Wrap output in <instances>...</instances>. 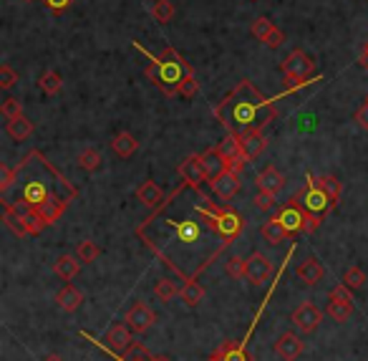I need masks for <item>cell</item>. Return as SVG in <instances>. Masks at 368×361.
<instances>
[{"instance_id": "obj_1", "label": "cell", "mask_w": 368, "mask_h": 361, "mask_svg": "<svg viewBox=\"0 0 368 361\" xmlns=\"http://www.w3.org/2000/svg\"><path fill=\"white\" fill-rule=\"evenodd\" d=\"M283 96H288V94L283 91L273 98L263 96L250 79H243L215 106V117H217L220 124H224V129L235 131V134H243L247 129H265L275 121V101H280Z\"/></svg>"}, {"instance_id": "obj_2", "label": "cell", "mask_w": 368, "mask_h": 361, "mask_svg": "<svg viewBox=\"0 0 368 361\" xmlns=\"http://www.w3.org/2000/svg\"><path fill=\"white\" fill-rule=\"evenodd\" d=\"M132 46L137 48V51H141L149 61H157L159 64V71H162V81H164V96H174L177 94V86L182 84L187 76H194V68H192L190 61H184V56L177 51V48H164L162 51V56H154V53L146 51L139 40H132Z\"/></svg>"}, {"instance_id": "obj_3", "label": "cell", "mask_w": 368, "mask_h": 361, "mask_svg": "<svg viewBox=\"0 0 368 361\" xmlns=\"http://www.w3.org/2000/svg\"><path fill=\"white\" fill-rule=\"evenodd\" d=\"M202 202L204 205H197V212L202 215V220L222 237V245H230L243 233V217L237 215L232 207H227V205H215L210 200H202Z\"/></svg>"}, {"instance_id": "obj_4", "label": "cell", "mask_w": 368, "mask_h": 361, "mask_svg": "<svg viewBox=\"0 0 368 361\" xmlns=\"http://www.w3.org/2000/svg\"><path fill=\"white\" fill-rule=\"evenodd\" d=\"M280 71H283V76H285L283 91L285 94H296L298 89H302V86L313 84L310 76H316V61L310 59L308 53L293 51L288 59L280 64Z\"/></svg>"}, {"instance_id": "obj_5", "label": "cell", "mask_w": 368, "mask_h": 361, "mask_svg": "<svg viewBox=\"0 0 368 361\" xmlns=\"http://www.w3.org/2000/svg\"><path fill=\"white\" fill-rule=\"evenodd\" d=\"M298 197H302V210L313 212V215L325 217V212L333 207L330 197L325 195V190H323L321 184H318V179L313 177V175H308V184H305V190H302Z\"/></svg>"}, {"instance_id": "obj_6", "label": "cell", "mask_w": 368, "mask_h": 361, "mask_svg": "<svg viewBox=\"0 0 368 361\" xmlns=\"http://www.w3.org/2000/svg\"><path fill=\"white\" fill-rule=\"evenodd\" d=\"M290 321H293V326H296L300 334H313L323 321V311L318 309L316 303L305 301L290 314Z\"/></svg>"}, {"instance_id": "obj_7", "label": "cell", "mask_w": 368, "mask_h": 361, "mask_svg": "<svg viewBox=\"0 0 368 361\" xmlns=\"http://www.w3.org/2000/svg\"><path fill=\"white\" fill-rule=\"evenodd\" d=\"M179 175H182L184 184H190L192 190H202V182H210L207 179V172H204L202 154H192L179 164Z\"/></svg>"}, {"instance_id": "obj_8", "label": "cell", "mask_w": 368, "mask_h": 361, "mask_svg": "<svg viewBox=\"0 0 368 361\" xmlns=\"http://www.w3.org/2000/svg\"><path fill=\"white\" fill-rule=\"evenodd\" d=\"M129 326H132V331L137 336H141V334H146L154 323H157V316H154V311L146 306V303H134L132 309H129V314H126V318H124Z\"/></svg>"}, {"instance_id": "obj_9", "label": "cell", "mask_w": 368, "mask_h": 361, "mask_svg": "<svg viewBox=\"0 0 368 361\" xmlns=\"http://www.w3.org/2000/svg\"><path fill=\"white\" fill-rule=\"evenodd\" d=\"M132 326H129V323H114L112 328H109V331H106V346L112 348L114 354L116 356H124L126 351H129V348H132Z\"/></svg>"}, {"instance_id": "obj_10", "label": "cell", "mask_w": 368, "mask_h": 361, "mask_svg": "<svg viewBox=\"0 0 368 361\" xmlns=\"http://www.w3.org/2000/svg\"><path fill=\"white\" fill-rule=\"evenodd\" d=\"M247 281L252 283V286H265V283L273 278V260H270L268 256H263V253H252L250 258H247Z\"/></svg>"}, {"instance_id": "obj_11", "label": "cell", "mask_w": 368, "mask_h": 361, "mask_svg": "<svg viewBox=\"0 0 368 361\" xmlns=\"http://www.w3.org/2000/svg\"><path fill=\"white\" fill-rule=\"evenodd\" d=\"M277 220L283 223V228L288 230V235H298V233H302V223H305V210H302L300 205H298V200L293 197L288 205H285L283 210L277 212Z\"/></svg>"}, {"instance_id": "obj_12", "label": "cell", "mask_w": 368, "mask_h": 361, "mask_svg": "<svg viewBox=\"0 0 368 361\" xmlns=\"http://www.w3.org/2000/svg\"><path fill=\"white\" fill-rule=\"evenodd\" d=\"M210 187L222 202H227V200H232V197L237 195V190H240V175L227 170V172H222L217 179H210Z\"/></svg>"}, {"instance_id": "obj_13", "label": "cell", "mask_w": 368, "mask_h": 361, "mask_svg": "<svg viewBox=\"0 0 368 361\" xmlns=\"http://www.w3.org/2000/svg\"><path fill=\"white\" fill-rule=\"evenodd\" d=\"M302 339L298 334H293V331H288V334H283L280 339L275 341V354L280 356L283 361H296L298 356L302 354Z\"/></svg>"}, {"instance_id": "obj_14", "label": "cell", "mask_w": 368, "mask_h": 361, "mask_svg": "<svg viewBox=\"0 0 368 361\" xmlns=\"http://www.w3.org/2000/svg\"><path fill=\"white\" fill-rule=\"evenodd\" d=\"M296 273L302 281V286H318V283L323 281V276H325V268H323V263L318 260V258L310 256L302 263H298Z\"/></svg>"}, {"instance_id": "obj_15", "label": "cell", "mask_w": 368, "mask_h": 361, "mask_svg": "<svg viewBox=\"0 0 368 361\" xmlns=\"http://www.w3.org/2000/svg\"><path fill=\"white\" fill-rule=\"evenodd\" d=\"M240 137V145H243V152L247 154V159H255L260 157L268 147V139H265L263 129H247L243 134H237Z\"/></svg>"}, {"instance_id": "obj_16", "label": "cell", "mask_w": 368, "mask_h": 361, "mask_svg": "<svg viewBox=\"0 0 368 361\" xmlns=\"http://www.w3.org/2000/svg\"><path fill=\"white\" fill-rule=\"evenodd\" d=\"M207 361H252V356L237 341H224L212 351Z\"/></svg>"}, {"instance_id": "obj_17", "label": "cell", "mask_w": 368, "mask_h": 361, "mask_svg": "<svg viewBox=\"0 0 368 361\" xmlns=\"http://www.w3.org/2000/svg\"><path fill=\"white\" fill-rule=\"evenodd\" d=\"M56 303H59V309L63 311V314H73V311L81 309L84 293H81L76 286H63V288L56 293Z\"/></svg>"}, {"instance_id": "obj_18", "label": "cell", "mask_w": 368, "mask_h": 361, "mask_svg": "<svg viewBox=\"0 0 368 361\" xmlns=\"http://www.w3.org/2000/svg\"><path fill=\"white\" fill-rule=\"evenodd\" d=\"M3 223L8 225V230L18 237H26L31 235V230H28V220H26V212L15 210L13 205L6 202V212H3Z\"/></svg>"}, {"instance_id": "obj_19", "label": "cell", "mask_w": 368, "mask_h": 361, "mask_svg": "<svg viewBox=\"0 0 368 361\" xmlns=\"http://www.w3.org/2000/svg\"><path fill=\"white\" fill-rule=\"evenodd\" d=\"M255 184L260 192H280L285 187V175H280L275 167H265L255 177Z\"/></svg>"}, {"instance_id": "obj_20", "label": "cell", "mask_w": 368, "mask_h": 361, "mask_svg": "<svg viewBox=\"0 0 368 361\" xmlns=\"http://www.w3.org/2000/svg\"><path fill=\"white\" fill-rule=\"evenodd\" d=\"M66 207H68V200H63V197H59L56 192H53L51 197H48L46 202H40L36 210L40 212V215L46 217V223L48 225H53L56 220H61V215L66 212Z\"/></svg>"}, {"instance_id": "obj_21", "label": "cell", "mask_w": 368, "mask_h": 361, "mask_svg": "<svg viewBox=\"0 0 368 361\" xmlns=\"http://www.w3.org/2000/svg\"><path fill=\"white\" fill-rule=\"evenodd\" d=\"M202 164H204V172H207V179H217L222 172H227V162L224 157L220 154L217 147H212L202 154Z\"/></svg>"}, {"instance_id": "obj_22", "label": "cell", "mask_w": 368, "mask_h": 361, "mask_svg": "<svg viewBox=\"0 0 368 361\" xmlns=\"http://www.w3.org/2000/svg\"><path fill=\"white\" fill-rule=\"evenodd\" d=\"M137 147H139V142H137V137H134L132 131H118L116 137L112 139V149H114V154L116 157H121V159H129L137 152Z\"/></svg>"}, {"instance_id": "obj_23", "label": "cell", "mask_w": 368, "mask_h": 361, "mask_svg": "<svg viewBox=\"0 0 368 361\" xmlns=\"http://www.w3.org/2000/svg\"><path fill=\"white\" fill-rule=\"evenodd\" d=\"M81 265H84V263L76 256H59L56 263H53V273H56L61 281H71V278L81 270Z\"/></svg>"}, {"instance_id": "obj_24", "label": "cell", "mask_w": 368, "mask_h": 361, "mask_svg": "<svg viewBox=\"0 0 368 361\" xmlns=\"http://www.w3.org/2000/svg\"><path fill=\"white\" fill-rule=\"evenodd\" d=\"M137 200L141 205H146V207H157L159 202H164V195H162V190H159V184L154 179H144L141 187L137 190Z\"/></svg>"}, {"instance_id": "obj_25", "label": "cell", "mask_w": 368, "mask_h": 361, "mask_svg": "<svg viewBox=\"0 0 368 361\" xmlns=\"http://www.w3.org/2000/svg\"><path fill=\"white\" fill-rule=\"evenodd\" d=\"M260 233H263L265 243L268 245H280L283 240H288V230L283 228V223L277 220V217H273V220H268V223L260 228Z\"/></svg>"}, {"instance_id": "obj_26", "label": "cell", "mask_w": 368, "mask_h": 361, "mask_svg": "<svg viewBox=\"0 0 368 361\" xmlns=\"http://www.w3.org/2000/svg\"><path fill=\"white\" fill-rule=\"evenodd\" d=\"M31 134H33V121H31L26 114L8 121V137L15 139V142H26Z\"/></svg>"}, {"instance_id": "obj_27", "label": "cell", "mask_w": 368, "mask_h": 361, "mask_svg": "<svg viewBox=\"0 0 368 361\" xmlns=\"http://www.w3.org/2000/svg\"><path fill=\"white\" fill-rule=\"evenodd\" d=\"M182 303L184 306H190V309H194V306H199L204 298V288H202V283H197L194 278L192 281L184 283V288H182Z\"/></svg>"}, {"instance_id": "obj_28", "label": "cell", "mask_w": 368, "mask_h": 361, "mask_svg": "<svg viewBox=\"0 0 368 361\" xmlns=\"http://www.w3.org/2000/svg\"><path fill=\"white\" fill-rule=\"evenodd\" d=\"M220 154L224 157V162H230L232 157H237V154H243V145H240V137H237L235 131H227L222 137V142L217 145Z\"/></svg>"}, {"instance_id": "obj_29", "label": "cell", "mask_w": 368, "mask_h": 361, "mask_svg": "<svg viewBox=\"0 0 368 361\" xmlns=\"http://www.w3.org/2000/svg\"><path fill=\"white\" fill-rule=\"evenodd\" d=\"M318 184L325 190V195L330 197V202H333V207H335L338 200H341V190H343L341 179L335 177V175H323V177H318Z\"/></svg>"}, {"instance_id": "obj_30", "label": "cell", "mask_w": 368, "mask_h": 361, "mask_svg": "<svg viewBox=\"0 0 368 361\" xmlns=\"http://www.w3.org/2000/svg\"><path fill=\"white\" fill-rule=\"evenodd\" d=\"M328 316L333 318V321L338 323H346L351 318V314H353V306H348V303L343 301H335V298H328Z\"/></svg>"}, {"instance_id": "obj_31", "label": "cell", "mask_w": 368, "mask_h": 361, "mask_svg": "<svg viewBox=\"0 0 368 361\" xmlns=\"http://www.w3.org/2000/svg\"><path fill=\"white\" fill-rule=\"evenodd\" d=\"M224 270H227V276L235 278V281H243L247 276V258L243 256H230L227 263H224Z\"/></svg>"}, {"instance_id": "obj_32", "label": "cell", "mask_w": 368, "mask_h": 361, "mask_svg": "<svg viewBox=\"0 0 368 361\" xmlns=\"http://www.w3.org/2000/svg\"><path fill=\"white\" fill-rule=\"evenodd\" d=\"M38 86L43 89V91L48 94V96H56V94L63 89V79H61V73H56V71H46L43 76H40V81H38Z\"/></svg>"}, {"instance_id": "obj_33", "label": "cell", "mask_w": 368, "mask_h": 361, "mask_svg": "<svg viewBox=\"0 0 368 361\" xmlns=\"http://www.w3.org/2000/svg\"><path fill=\"white\" fill-rule=\"evenodd\" d=\"M99 256H101V250L93 240H81V243L76 245V258H79L81 263H93Z\"/></svg>"}, {"instance_id": "obj_34", "label": "cell", "mask_w": 368, "mask_h": 361, "mask_svg": "<svg viewBox=\"0 0 368 361\" xmlns=\"http://www.w3.org/2000/svg\"><path fill=\"white\" fill-rule=\"evenodd\" d=\"M151 15H154V20L157 23H169L171 18H174V6H171L169 0H154V8H151Z\"/></svg>"}, {"instance_id": "obj_35", "label": "cell", "mask_w": 368, "mask_h": 361, "mask_svg": "<svg viewBox=\"0 0 368 361\" xmlns=\"http://www.w3.org/2000/svg\"><path fill=\"white\" fill-rule=\"evenodd\" d=\"M154 295H157L162 303H169L174 295H177V286L169 281V278H159L157 283H154Z\"/></svg>"}, {"instance_id": "obj_36", "label": "cell", "mask_w": 368, "mask_h": 361, "mask_svg": "<svg viewBox=\"0 0 368 361\" xmlns=\"http://www.w3.org/2000/svg\"><path fill=\"white\" fill-rule=\"evenodd\" d=\"M79 167L81 170H86V172H96L101 167V154L89 147V149H84L79 154Z\"/></svg>"}, {"instance_id": "obj_37", "label": "cell", "mask_w": 368, "mask_h": 361, "mask_svg": "<svg viewBox=\"0 0 368 361\" xmlns=\"http://www.w3.org/2000/svg\"><path fill=\"white\" fill-rule=\"evenodd\" d=\"M26 220H28V230H31V235H40L46 228H51V225L46 223V217L40 215L38 210H28Z\"/></svg>"}, {"instance_id": "obj_38", "label": "cell", "mask_w": 368, "mask_h": 361, "mask_svg": "<svg viewBox=\"0 0 368 361\" xmlns=\"http://www.w3.org/2000/svg\"><path fill=\"white\" fill-rule=\"evenodd\" d=\"M343 283H346L351 290L363 288V283H366V273H363L358 265H351V268L346 270V276H343Z\"/></svg>"}, {"instance_id": "obj_39", "label": "cell", "mask_w": 368, "mask_h": 361, "mask_svg": "<svg viewBox=\"0 0 368 361\" xmlns=\"http://www.w3.org/2000/svg\"><path fill=\"white\" fill-rule=\"evenodd\" d=\"M273 20L270 18H265V15H260V18H255L252 20V36H255L257 40H263L265 43V38H268L270 33H273Z\"/></svg>"}, {"instance_id": "obj_40", "label": "cell", "mask_w": 368, "mask_h": 361, "mask_svg": "<svg viewBox=\"0 0 368 361\" xmlns=\"http://www.w3.org/2000/svg\"><path fill=\"white\" fill-rule=\"evenodd\" d=\"M0 112H3V117H6L8 121H10V119L23 117V104H20V98L8 96L6 101H3V106H0Z\"/></svg>"}, {"instance_id": "obj_41", "label": "cell", "mask_w": 368, "mask_h": 361, "mask_svg": "<svg viewBox=\"0 0 368 361\" xmlns=\"http://www.w3.org/2000/svg\"><path fill=\"white\" fill-rule=\"evenodd\" d=\"M177 94L182 98H194L199 94V81L194 79V76H187V79L177 86Z\"/></svg>"}, {"instance_id": "obj_42", "label": "cell", "mask_w": 368, "mask_h": 361, "mask_svg": "<svg viewBox=\"0 0 368 361\" xmlns=\"http://www.w3.org/2000/svg\"><path fill=\"white\" fill-rule=\"evenodd\" d=\"M275 192H257L255 200H252V205H255L260 212H270L273 207H275Z\"/></svg>"}, {"instance_id": "obj_43", "label": "cell", "mask_w": 368, "mask_h": 361, "mask_svg": "<svg viewBox=\"0 0 368 361\" xmlns=\"http://www.w3.org/2000/svg\"><path fill=\"white\" fill-rule=\"evenodd\" d=\"M15 84H18V73H15L10 66H0V89H3V91H10Z\"/></svg>"}, {"instance_id": "obj_44", "label": "cell", "mask_w": 368, "mask_h": 361, "mask_svg": "<svg viewBox=\"0 0 368 361\" xmlns=\"http://www.w3.org/2000/svg\"><path fill=\"white\" fill-rule=\"evenodd\" d=\"M328 298H335V301H343V303H348V306H355L353 301V293H351V288L346 286V283H338L333 290H330Z\"/></svg>"}, {"instance_id": "obj_45", "label": "cell", "mask_w": 368, "mask_h": 361, "mask_svg": "<svg viewBox=\"0 0 368 361\" xmlns=\"http://www.w3.org/2000/svg\"><path fill=\"white\" fill-rule=\"evenodd\" d=\"M15 175H18V170H10V167H0V192L6 195L10 187H13V182H15Z\"/></svg>"}, {"instance_id": "obj_46", "label": "cell", "mask_w": 368, "mask_h": 361, "mask_svg": "<svg viewBox=\"0 0 368 361\" xmlns=\"http://www.w3.org/2000/svg\"><path fill=\"white\" fill-rule=\"evenodd\" d=\"M144 76L151 81V84L157 86V89H164V81H162V71H159V64L157 61H151L149 66L144 68Z\"/></svg>"}, {"instance_id": "obj_47", "label": "cell", "mask_w": 368, "mask_h": 361, "mask_svg": "<svg viewBox=\"0 0 368 361\" xmlns=\"http://www.w3.org/2000/svg\"><path fill=\"white\" fill-rule=\"evenodd\" d=\"M323 225V215H313V212H305V223H302V233L305 235H313L318 228Z\"/></svg>"}, {"instance_id": "obj_48", "label": "cell", "mask_w": 368, "mask_h": 361, "mask_svg": "<svg viewBox=\"0 0 368 361\" xmlns=\"http://www.w3.org/2000/svg\"><path fill=\"white\" fill-rule=\"evenodd\" d=\"M177 233L182 240H194V237L199 235V228L194 223H182V225H177Z\"/></svg>"}, {"instance_id": "obj_49", "label": "cell", "mask_w": 368, "mask_h": 361, "mask_svg": "<svg viewBox=\"0 0 368 361\" xmlns=\"http://www.w3.org/2000/svg\"><path fill=\"white\" fill-rule=\"evenodd\" d=\"M247 162H250V159H247V154L243 152V154H237V157H232L230 162H227V170L235 172V175H243V172H245V164H247Z\"/></svg>"}, {"instance_id": "obj_50", "label": "cell", "mask_w": 368, "mask_h": 361, "mask_svg": "<svg viewBox=\"0 0 368 361\" xmlns=\"http://www.w3.org/2000/svg\"><path fill=\"white\" fill-rule=\"evenodd\" d=\"M283 43H285V33L280 31V28H273V33L265 38V46L268 48H280Z\"/></svg>"}, {"instance_id": "obj_51", "label": "cell", "mask_w": 368, "mask_h": 361, "mask_svg": "<svg viewBox=\"0 0 368 361\" xmlns=\"http://www.w3.org/2000/svg\"><path fill=\"white\" fill-rule=\"evenodd\" d=\"M48 6V10H53V13H63V10H68V6H71L73 0H43Z\"/></svg>"}, {"instance_id": "obj_52", "label": "cell", "mask_w": 368, "mask_h": 361, "mask_svg": "<svg viewBox=\"0 0 368 361\" xmlns=\"http://www.w3.org/2000/svg\"><path fill=\"white\" fill-rule=\"evenodd\" d=\"M353 121H355V124H358V126H361L363 131H368V101L361 106V109H358V112H355Z\"/></svg>"}, {"instance_id": "obj_53", "label": "cell", "mask_w": 368, "mask_h": 361, "mask_svg": "<svg viewBox=\"0 0 368 361\" xmlns=\"http://www.w3.org/2000/svg\"><path fill=\"white\" fill-rule=\"evenodd\" d=\"M43 361H63V356H61V354H48V356H43Z\"/></svg>"}, {"instance_id": "obj_54", "label": "cell", "mask_w": 368, "mask_h": 361, "mask_svg": "<svg viewBox=\"0 0 368 361\" xmlns=\"http://www.w3.org/2000/svg\"><path fill=\"white\" fill-rule=\"evenodd\" d=\"M23 3H36V0H23Z\"/></svg>"}, {"instance_id": "obj_55", "label": "cell", "mask_w": 368, "mask_h": 361, "mask_svg": "<svg viewBox=\"0 0 368 361\" xmlns=\"http://www.w3.org/2000/svg\"><path fill=\"white\" fill-rule=\"evenodd\" d=\"M252 3H255V0H252Z\"/></svg>"}, {"instance_id": "obj_56", "label": "cell", "mask_w": 368, "mask_h": 361, "mask_svg": "<svg viewBox=\"0 0 368 361\" xmlns=\"http://www.w3.org/2000/svg\"><path fill=\"white\" fill-rule=\"evenodd\" d=\"M121 361H124V359H121Z\"/></svg>"}, {"instance_id": "obj_57", "label": "cell", "mask_w": 368, "mask_h": 361, "mask_svg": "<svg viewBox=\"0 0 368 361\" xmlns=\"http://www.w3.org/2000/svg\"><path fill=\"white\" fill-rule=\"evenodd\" d=\"M366 101H368V98H366Z\"/></svg>"}]
</instances>
